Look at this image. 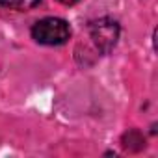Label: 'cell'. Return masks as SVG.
<instances>
[{"label": "cell", "instance_id": "obj_5", "mask_svg": "<svg viewBox=\"0 0 158 158\" xmlns=\"http://www.w3.org/2000/svg\"><path fill=\"white\" fill-rule=\"evenodd\" d=\"M60 4H65V6H71V4H76L78 0H58Z\"/></svg>", "mask_w": 158, "mask_h": 158}, {"label": "cell", "instance_id": "obj_1", "mask_svg": "<svg viewBox=\"0 0 158 158\" xmlns=\"http://www.w3.org/2000/svg\"><path fill=\"white\" fill-rule=\"evenodd\" d=\"M32 37L41 45H63L71 37V26L58 17H47L34 24Z\"/></svg>", "mask_w": 158, "mask_h": 158}, {"label": "cell", "instance_id": "obj_2", "mask_svg": "<svg viewBox=\"0 0 158 158\" xmlns=\"http://www.w3.org/2000/svg\"><path fill=\"white\" fill-rule=\"evenodd\" d=\"M89 35H91L97 50L102 54H108V52H112V48L115 47V43L119 39V24H117V21H114L110 17H102V19L91 23Z\"/></svg>", "mask_w": 158, "mask_h": 158}, {"label": "cell", "instance_id": "obj_3", "mask_svg": "<svg viewBox=\"0 0 158 158\" xmlns=\"http://www.w3.org/2000/svg\"><path fill=\"white\" fill-rule=\"evenodd\" d=\"M123 147L127 151H141L145 147V138L138 130H128L123 136Z\"/></svg>", "mask_w": 158, "mask_h": 158}, {"label": "cell", "instance_id": "obj_4", "mask_svg": "<svg viewBox=\"0 0 158 158\" xmlns=\"http://www.w3.org/2000/svg\"><path fill=\"white\" fill-rule=\"evenodd\" d=\"M39 4V0H0V8L6 10H17V11H26L32 10Z\"/></svg>", "mask_w": 158, "mask_h": 158}]
</instances>
